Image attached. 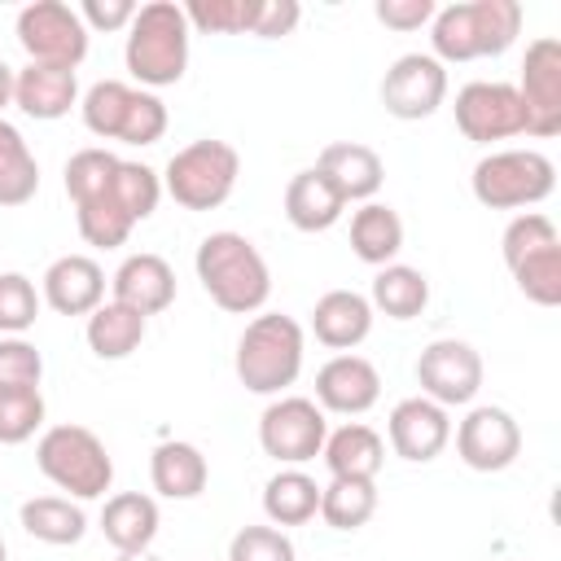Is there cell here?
<instances>
[{
  "label": "cell",
  "instance_id": "1",
  "mask_svg": "<svg viewBox=\"0 0 561 561\" xmlns=\"http://www.w3.org/2000/svg\"><path fill=\"white\" fill-rule=\"evenodd\" d=\"M193 267H197L202 289L210 294V302L232 316L259 311L272 294V272H267L263 254L254 250V241L241 232H210L197 245Z\"/></svg>",
  "mask_w": 561,
  "mask_h": 561
},
{
  "label": "cell",
  "instance_id": "2",
  "mask_svg": "<svg viewBox=\"0 0 561 561\" xmlns=\"http://www.w3.org/2000/svg\"><path fill=\"white\" fill-rule=\"evenodd\" d=\"M188 18L184 4L175 0H149L136 9L131 26H127V48L123 61L131 70L136 83L145 88H171L184 79L188 66Z\"/></svg>",
  "mask_w": 561,
  "mask_h": 561
},
{
  "label": "cell",
  "instance_id": "3",
  "mask_svg": "<svg viewBox=\"0 0 561 561\" xmlns=\"http://www.w3.org/2000/svg\"><path fill=\"white\" fill-rule=\"evenodd\" d=\"M302 373V324L280 311H263L237 337V377L254 394H280Z\"/></svg>",
  "mask_w": 561,
  "mask_h": 561
},
{
  "label": "cell",
  "instance_id": "4",
  "mask_svg": "<svg viewBox=\"0 0 561 561\" xmlns=\"http://www.w3.org/2000/svg\"><path fill=\"white\" fill-rule=\"evenodd\" d=\"M35 465L57 491H70L75 500H101L114 482V460L88 425L44 430L35 447Z\"/></svg>",
  "mask_w": 561,
  "mask_h": 561
},
{
  "label": "cell",
  "instance_id": "5",
  "mask_svg": "<svg viewBox=\"0 0 561 561\" xmlns=\"http://www.w3.org/2000/svg\"><path fill=\"white\" fill-rule=\"evenodd\" d=\"M241 175V158L228 140H193L171 153L162 171V193H171L175 206L184 210H215L232 197Z\"/></svg>",
  "mask_w": 561,
  "mask_h": 561
},
{
  "label": "cell",
  "instance_id": "6",
  "mask_svg": "<svg viewBox=\"0 0 561 561\" xmlns=\"http://www.w3.org/2000/svg\"><path fill=\"white\" fill-rule=\"evenodd\" d=\"M557 167L539 149H495L473 167V197L491 210L535 206L552 193Z\"/></svg>",
  "mask_w": 561,
  "mask_h": 561
},
{
  "label": "cell",
  "instance_id": "7",
  "mask_svg": "<svg viewBox=\"0 0 561 561\" xmlns=\"http://www.w3.org/2000/svg\"><path fill=\"white\" fill-rule=\"evenodd\" d=\"M18 44L35 66H66L75 70L88 57V26L79 9L61 0H35L18 13Z\"/></svg>",
  "mask_w": 561,
  "mask_h": 561
},
{
  "label": "cell",
  "instance_id": "8",
  "mask_svg": "<svg viewBox=\"0 0 561 561\" xmlns=\"http://www.w3.org/2000/svg\"><path fill=\"white\" fill-rule=\"evenodd\" d=\"M324 438H329V421H324L316 399L285 394V399L267 403L263 416H259V447L276 465H307V460H316L324 451Z\"/></svg>",
  "mask_w": 561,
  "mask_h": 561
},
{
  "label": "cell",
  "instance_id": "9",
  "mask_svg": "<svg viewBox=\"0 0 561 561\" xmlns=\"http://www.w3.org/2000/svg\"><path fill=\"white\" fill-rule=\"evenodd\" d=\"M522 114H526V136H557L561 131V39L539 35L526 44L522 57V79L513 83Z\"/></svg>",
  "mask_w": 561,
  "mask_h": 561
},
{
  "label": "cell",
  "instance_id": "10",
  "mask_svg": "<svg viewBox=\"0 0 561 561\" xmlns=\"http://www.w3.org/2000/svg\"><path fill=\"white\" fill-rule=\"evenodd\" d=\"M456 127L465 131V140H478V145H491V140H508V136H522L526 131V114H522V101H517V88L513 83H500V79H473L456 92Z\"/></svg>",
  "mask_w": 561,
  "mask_h": 561
},
{
  "label": "cell",
  "instance_id": "11",
  "mask_svg": "<svg viewBox=\"0 0 561 561\" xmlns=\"http://www.w3.org/2000/svg\"><path fill=\"white\" fill-rule=\"evenodd\" d=\"M416 381H421V394L434 399L438 408L473 403V394L482 390V355L460 337H438L421 351Z\"/></svg>",
  "mask_w": 561,
  "mask_h": 561
},
{
  "label": "cell",
  "instance_id": "12",
  "mask_svg": "<svg viewBox=\"0 0 561 561\" xmlns=\"http://www.w3.org/2000/svg\"><path fill=\"white\" fill-rule=\"evenodd\" d=\"M447 96V66L434 61L430 53H403L390 61L386 79H381V105L386 114L416 123L430 118Z\"/></svg>",
  "mask_w": 561,
  "mask_h": 561
},
{
  "label": "cell",
  "instance_id": "13",
  "mask_svg": "<svg viewBox=\"0 0 561 561\" xmlns=\"http://www.w3.org/2000/svg\"><path fill=\"white\" fill-rule=\"evenodd\" d=\"M456 451L478 473H500L522 451V430L504 408H473L456 425Z\"/></svg>",
  "mask_w": 561,
  "mask_h": 561
},
{
  "label": "cell",
  "instance_id": "14",
  "mask_svg": "<svg viewBox=\"0 0 561 561\" xmlns=\"http://www.w3.org/2000/svg\"><path fill=\"white\" fill-rule=\"evenodd\" d=\"M386 434H390L394 456H403V460H412V465H425V460H434V456L447 447V438H451V416H447V408H438L434 399L412 394V399H399V403H394V412H390V421H386Z\"/></svg>",
  "mask_w": 561,
  "mask_h": 561
},
{
  "label": "cell",
  "instance_id": "15",
  "mask_svg": "<svg viewBox=\"0 0 561 561\" xmlns=\"http://www.w3.org/2000/svg\"><path fill=\"white\" fill-rule=\"evenodd\" d=\"M381 399V377L364 355H333L316 373V403L320 412L359 416Z\"/></svg>",
  "mask_w": 561,
  "mask_h": 561
},
{
  "label": "cell",
  "instance_id": "16",
  "mask_svg": "<svg viewBox=\"0 0 561 561\" xmlns=\"http://www.w3.org/2000/svg\"><path fill=\"white\" fill-rule=\"evenodd\" d=\"M44 302L57 316H92L105 302V272L88 254H61L44 272Z\"/></svg>",
  "mask_w": 561,
  "mask_h": 561
},
{
  "label": "cell",
  "instance_id": "17",
  "mask_svg": "<svg viewBox=\"0 0 561 561\" xmlns=\"http://www.w3.org/2000/svg\"><path fill=\"white\" fill-rule=\"evenodd\" d=\"M110 289H114V302H123L149 320L175 302V272L162 254H127L110 280Z\"/></svg>",
  "mask_w": 561,
  "mask_h": 561
},
{
  "label": "cell",
  "instance_id": "18",
  "mask_svg": "<svg viewBox=\"0 0 561 561\" xmlns=\"http://www.w3.org/2000/svg\"><path fill=\"white\" fill-rule=\"evenodd\" d=\"M75 101H79L75 70H66V66H35V61H26L22 70H13V105L22 114L53 123V118L70 114Z\"/></svg>",
  "mask_w": 561,
  "mask_h": 561
},
{
  "label": "cell",
  "instance_id": "19",
  "mask_svg": "<svg viewBox=\"0 0 561 561\" xmlns=\"http://www.w3.org/2000/svg\"><path fill=\"white\" fill-rule=\"evenodd\" d=\"M311 333L329 351H351L373 333V302L355 289H329L311 307Z\"/></svg>",
  "mask_w": 561,
  "mask_h": 561
},
{
  "label": "cell",
  "instance_id": "20",
  "mask_svg": "<svg viewBox=\"0 0 561 561\" xmlns=\"http://www.w3.org/2000/svg\"><path fill=\"white\" fill-rule=\"evenodd\" d=\"M316 167L333 180V188L346 202H373V193L386 180V167H381L377 149H368L359 140H333V145H324Z\"/></svg>",
  "mask_w": 561,
  "mask_h": 561
},
{
  "label": "cell",
  "instance_id": "21",
  "mask_svg": "<svg viewBox=\"0 0 561 561\" xmlns=\"http://www.w3.org/2000/svg\"><path fill=\"white\" fill-rule=\"evenodd\" d=\"M342 210L346 197L333 188V180L320 167H307L285 184V215L298 232H324L342 219Z\"/></svg>",
  "mask_w": 561,
  "mask_h": 561
},
{
  "label": "cell",
  "instance_id": "22",
  "mask_svg": "<svg viewBox=\"0 0 561 561\" xmlns=\"http://www.w3.org/2000/svg\"><path fill=\"white\" fill-rule=\"evenodd\" d=\"M320 456H324V465H329L333 478H368V482H377L381 460H386V443H381V434L373 425L346 421V425H337L324 438V451Z\"/></svg>",
  "mask_w": 561,
  "mask_h": 561
},
{
  "label": "cell",
  "instance_id": "23",
  "mask_svg": "<svg viewBox=\"0 0 561 561\" xmlns=\"http://www.w3.org/2000/svg\"><path fill=\"white\" fill-rule=\"evenodd\" d=\"M149 478H153V491L167 495V500H197V495L206 491L210 465H206L202 447L171 438V443H158V447H153Z\"/></svg>",
  "mask_w": 561,
  "mask_h": 561
},
{
  "label": "cell",
  "instance_id": "24",
  "mask_svg": "<svg viewBox=\"0 0 561 561\" xmlns=\"http://www.w3.org/2000/svg\"><path fill=\"white\" fill-rule=\"evenodd\" d=\"M101 535L118 548V552H145L158 535V504L153 495L140 491H118L105 500L101 508Z\"/></svg>",
  "mask_w": 561,
  "mask_h": 561
},
{
  "label": "cell",
  "instance_id": "25",
  "mask_svg": "<svg viewBox=\"0 0 561 561\" xmlns=\"http://www.w3.org/2000/svg\"><path fill=\"white\" fill-rule=\"evenodd\" d=\"M351 250H355V259H364L373 267H386L403 250V219H399V210L386 206V202H364L351 215Z\"/></svg>",
  "mask_w": 561,
  "mask_h": 561
},
{
  "label": "cell",
  "instance_id": "26",
  "mask_svg": "<svg viewBox=\"0 0 561 561\" xmlns=\"http://www.w3.org/2000/svg\"><path fill=\"white\" fill-rule=\"evenodd\" d=\"M18 522L31 539L39 543H53V548H66V543H79L83 530H88V517L79 504H70V495H35L18 508Z\"/></svg>",
  "mask_w": 561,
  "mask_h": 561
},
{
  "label": "cell",
  "instance_id": "27",
  "mask_svg": "<svg viewBox=\"0 0 561 561\" xmlns=\"http://www.w3.org/2000/svg\"><path fill=\"white\" fill-rule=\"evenodd\" d=\"M430 44H434V61H473L486 57L482 53V31H478V9L473 0L447 4L430 18Z\"/></svg>",
  "mask_w": 561,
  "mask_h": 561
},
{
  "label": "cell",
  "instance_id": "28",
  "mask_svg": "<svg viewBox=\"0 0 561 561\" xmlns=\"http://www.w3.org/2000/svg\"><path fill=\"white\" fill-rule=\"evenodd\" d=\"M145 342V316L123 302H101L88 316V346L96 359H127Z\"/></svg>",
  "mask_w": 561,
  "mask_h": 561
},
{
  "label": "cell",
  "instance_id": "29",
  "mask_svg": "<svg viewBox=\"0 0 561 561\" xmlns=\"http://www.w3.org/2000/svg\"><path fill=\"white\" fill-rule=\"evenodd\" d=\"M263 513L272 526H302L320 513V486L302 469H280L263 486Z\"/></svg>",
  "mask_w": 561,
  "mask_h": 561
},
{
  "label": "cell",
  "instance_id": "30",
  "mask_svg": "<svg viewBox=\"0 0 561 561\" xmlns=\"http://www.w3.org/2000/svg\"><path fill=\"white\" fill-rule=\"evenodd\" d=\"M377 311H386L390 320H412L425 311L430 302V280L421 267H408V263H386L377 276H373V298H368Z\"/></svg>",
  "mask_w": 561,
  "mask_h": 561
},
{
  "label": "cell",
  "instance_id": "31",
  "mask_svg": "<svg viewBox=\"0 0 561 561\" xmlns=\"http://www.w3.org/2000/svg\"><path fill=\"white\" fill-rule=\"evenodd\" d=\"M39 188V162L22 131L0 118V206H26Z\"/></svg>",
  "mask_w": 561,
  "mask_h": 561
},
{
  "label": "cell",
  "instance_id": "32",
  "mask_svg": "<svg viewBox=\"0 0 561 561\" xmlns=\"http://www.w3.org/2000/svg\"><path fill=\"white\" fill-rule=\"evenodd\" d=\"M377 513V482L368 478H333L320 486V517L333 530H359Z\"/></svg>",
  "mask_w": 561,
  "mask_h": 561
},
{
  "label": "cell",
  "instance_id": "33",
  "mask_svg": "<svg viewBox=\"0 0 561 561\" xmlns=\"http://www.w3.org/2000/svg\"><path fill=\"white\" fill-rule=\"evenodd\" d=\"M131 96L136 88L131 83H118V79H101L83 92V127L101 140H118L123 123H127V110H131Z\"/></svg>",
  "mask_w": 561,
  "mask_h": 561
},
{
  "label": "cell",
  "instance_id": "34",
  "mask_svg": "<svg viewBox=\"0 0 561 561\" xmlns=\"http://www.w3.org/2000/svg\"><path fill=\"white\" fill-rule=\"evenodd\" d=\"M75 219H79V237H83L88 245H101V250L123 245V241L131 237V228H136V219L114 202L110 188H105L101 197L79 202V206H75Z\"/></svg>",
  "mask_w": 561,
  "mask_h": 561
},
{
  "label": "cell",
  "instance_id": "35",
  "mask_svg": "<svg viewBox=\"0 0 561 561\" xmlns=\"http://www.w3.org/2000/svg\"><path fill=\"white\" fill-rule=\"evenodd\" d=\"M508 272H513L517 289H522L530 302H539V307H557V302H561V241H557V245H543V250H535V254H526V259L513 263Z\"/></svg>",
  "mask_w": 561,
  "mask_h": 561
},
{
  "label": "cell",
  "instance_id": "36",
  "mask_svg": "<svg viewBox=\"0 0 561 561\" xmlns=\"http://www.w3.org/2000/svg\"><path fill=\"white\" fill-rule=\"evenodd\" d=\"M259 4L263 0H188L184 18H188V26H197L206 35H245V31H254Z\"/></svg>",
  "mask_w": 561,
  "mask_h": 561
},
{
  "label": "cell",
  "instance_id": "37",
  "mask_svg": "<svg viewBox=\"0 0 561 561\" xmlns=\"http://www.w3.org/2000/svg\"><path fill=\"white\" fill-rule=\"evenodd\" d=\"M118 162H123V158H114L110 149H96V145L70 153V162H66V193H70V202L79 206V202H88V197H101V193L114 184Z\"/></svg>",
  "mask_w": 561,
  "mask_h": 561
},
{
  "label": "cell",
  "instance_id": "38",
  "mask_svg": "<svg viewBox=\"0 0 561 561\" xmlns=\"http://www.w3.org/2000/svg\"><path fill=\"white\" fill-rule=\"evenodd\" d=\"M110 193H114V202H118V206L140 224V219H149V215L158 210L162 180H158V171H153V167H145V162H118Z\"/></svg>",
  "mask_w": 561,
  "mask_h": 561
},
{
  "label": "cell",
  "instance_id": "39",
  "mask_svg": "<svg viewBox=\"0 0 561 561\" xmlns=\"http://www.w3.org/2000/svg\"><path fill=\"white\" fill-rule=\"evenodd\" d=\"M44 425V394L39 386L26 390H0V443H26Z\"/></svg>",
  "mask_w": 561,
  "mask_h": 561
},
{
  "label": "cell",
  "instance_id": "40",
  "mask_svg": "<svg viewBox=\"0 0 561 561\" xmlns=\"http://www.w3.org/2000/svg\"><path fill=\"white\" fill-rule=\"evenodd\" d=\"M39 316V294L31 285V276L22 272H0V333L4 337H22Z\"/></svg>",
  "mask_w": 561,
  "mask_h": 561
},
{
  "label": "cell",
  "instance_id": "41",
  "mask_svg": "<svg viewBox=\"0 0 561 561\" xmlns=\"http://www.w3.org/2000/svg\"><path fill=\"white\" fill-rule=\"evenodd\" d=\"M473 9H478L482 53L500 57L504 48H513V39L522 35V4L517 0H473Z\"/></svg>",
  "mask_w": 561,
  "mask_h": 561
},
{
  "label": "cell",
  "instance_id": "42",
  "mask_svg": "<svg viewBox=\"0 0 561 561\" xmlns=\"http://www.w3.org/2000/svg\"><path fill=\"white\" fill-rule=\"evenodd\" d=\"M557 241H561L557 224H552L548 215H539V210H526V215H517V219L504 228L500 254H504V263L513 267V263H522L526 254H535V250H543V245H557Z\"/></svg>",
  "mask_w": 561,
  "mask_h": 561
},
{
  "label": "cell",
  "instance_id": "43",
  "mask_svg": "<svg viewBox=\"0 0 561 561\" xmlns=\"http://www.w3.org/2000/svg\"><path fill=\"white\" fill-rule=\"evenodd\" d=\"M228 561H298V552L280 526H241L228 543Z\"/></svg>",
  "mask_w": 561,
  "mask_h": 561
},
{
  "label": "cell",
  "instance_id": "44",
  "mask_svg": "<svg viewBox=\"0 0 561 561\" xmlns=\"http://www.w3.org/2000/svg\"><path fill=\"white\" fill-rule=\"evenodd\" d=\"M44 355L26 337H0V390H26L39 386Z\"/></svg>",
  "mask_w": 561,
  "mask_h": 561
},
{
  "label": "cell",
  "instance_id": "45",
  "mask_svg": "<svg viewBox=\"0 0 561 561\" xmlns=\"http://www.w3.org/2000/svg\"><path fill=\"white\" fill-rule=\"evenodd\" d=\"M162 131H167V105H162L153 92L136 88L118 140H123V145H153V140H162Z\"/></svg>",
  "mask_w": 561,
  "mask_h": 561
},
{
  "label": "cell",
  "instance_id": "46",
  "mask_svg": "<svg viewBox=\"0 0 561 561\" xmlns=\"http://www.w3.org/2000/svg\"><path fill=\"white\" fill-rule=\"evenodd\" d=\"M373 13H377V22L390 26V31H421V26L438 13V4H434V0H377Z\"/></svg>",
  "mask_w": 561,
  "mask_h": 561
},
{
  "label": "cell",
  "instance_id": "47",
  "mask_svg": "<svg viewBox=\"0 0 561 561\" xmlns=\"http://www.w3.org/2000/svg\"><path fill=\"white\" fill-rule=\"evenodd\" d=\"M136 9L140 4H131V0H83L79 18H83L88 31H127Z\"/></svg>",
  "mask_w": 561,
  "mask_h": 561
},
{
  "label": "cell",
  "instance_id": "48",
  "mask_svg": "<svg viewBox=\"0 0 561 561\" xmlns=\"http://www.w3.org/2000/svg\"><path fill=\"white\" fill-rule=\"evenodd\" d=\"M298 18H302L298 0H263L250 35H259V39H280V35H289V31L298 26Z\"/></svg>",
  "mask_w": 561,
  "mask_h": 561
},
{
  "label": "cell",
  "instance_id": "49",
  "mask_svg": "<svg viewBox=\"0 0 561 561\" xmlns=\"http://www.w3.org/2000/svg\"><path fill=\"white\" fill-rule=\"evenodd\" d=\"M13 101V66L0 57V110Z\"/></svg>",
  "mask_w": 561,
  "mask_h": 561
},
{
  "label": "cell",
  "instance_id": "50",
  "mask_svg": "<svg viewBox=\"0 0 561 561\" xmlns=\"http://www.w3.org/2000/svg\"><path fill=\"white\" fill-rule=\"evenodd\" d=\"M118 561H158V557L145 548V552H118Z\"/></svg>",
  "mask_w": 561,
  "mask_h": 561
},
{
  "label": "cell",
  "instance_id": "51",
  "mask_svg": "<svg viewBox=\"0 0 561 561\" xmlns=\"http://www.w3.org/2000/svg\"><path fill=\"white\" fill-rule=\"evenodd\" d=\"M0 561H9V548H4V539H0Z\"/></svg>",
  "mask_w": 561,
  "mask_h": 561
}]
</instances>
